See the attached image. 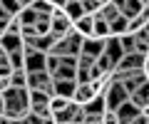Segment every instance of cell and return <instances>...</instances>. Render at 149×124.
Masks as SVG:
<instances>
[{"mask_svg":"<svg viewBox=\"0 0 149 124\" xmlns=\"http://www.w3.org/2000/svg\"><path fill=\"white\" fill-rule=\"evenodd\" d=\"M72 33H74V22L62 12V3H57V10H55V15H52V27H50V35H52L55 40H67Z\"/></svg>","mask_w":149,"mask_h":124,"instance_id":"6da1fadb","label":"cell"},{"mask_svg":"<svg viewBox=\"0 0 149 124\" xmlns=\"http://www.w3.org/2000/svg\"><path fill=\"white\" fill-rule=\"evenodd\" d=\"M104 99H107V109L109 112H117L122 104H127L129 99H132V94H129L127 89H124V85L122 82H117V80H112V85L104 89Z\"/></svg>","mask_w":149,"mask_h":124,"instance_id":"7a4b0ae2","label":"cell"},{"mask_svg":"<svg viewBox=\"0 0 149 124\" xmlns=\"http://www.w3.org/2000/svg\"><path fill=\"white\" fill-rule=\"evenodd\" d=\"M27 89L30 92H45V94L52 97L55 77L50 72H27Z\"/></svg>","mask_w":149,"mask_h":124,"instance_id":"3957f363","label":"cell"},{"mask_svg":"<svg viewBox=\"0 0 149 124\" xmlns=\"http://www.w3.org/2000/svg\"><path fill=\"white\" fill-rule=\"evenodd\" d=\"M144 62H147V55H142V52H129V55H124V57L117 62L114 75H122V72H142V70H144Z\"/></svg>","mask_w":149,"mask_h":124,"instance_id":"277c9868","label":"cell"},{"mask_svg":"<svg viewBox=\"0 0 149 124\" xmlns=\"http://www.w3.org/2000/svg\"><path fill=\"white\" fill-rule=\"evenodd\" d=\"M50 94L45 92H30V114H37L40 119H52L50 112Z\"/></svg>","mask_w":149,"mask_h":124,"instance_id":"5b68a950","label":"cell"},{"mask_svg":"<svg viewBox=\"0 0 149 124\" xmlns=\"http://www.w3.org/2000/svg\"><path fill=\"white\" fill-rule=\"evenodd\" d=\"M100 97V92H97L95 82H90V85H77V92H74V104H80V107H87V104L92 102V99Z\"/></svg>","mask_w":149,"mask_h":124,"instance_id":"8992f818","label":"cell"},{"mask_svg":"<svg viewBox=\"0 0 149 124\" xmlns=\"http://www.w3.org/2000/svg\"><path fill=\"white\" fill-rule=\"evenodd\" d=\"M117 5H119V12H122V15L127 17L129 22H132V20H137V17L142 15V10H144V0H119Z\"/></svg>","mask_w":149,"mask_h":124,"instance_id":"52a82bcc","label":"cell"},{"mask_svg":"<svg viewBox=\"0 0 149 124\" xmlns=\"http://www.w3.org/2000/svg\"><path fill=\"white\" fill-rule=\"evenodd\" d=\"M104 50H107V40L90 37V40H85V45H82V52H80V55H87V57H92V60H100L102 55H104Z\"/></svg>","mask_w":149,"mask_h":124,"instance_id":"ba28073f","label":"cell"},{"mask_svg":"<svg viewBox=\"0 0 149 124\" xmlns=\"http://www.w3.org/2000/svg\"><path fill=\"white\" fill-rule=\"evenodd\" d=\"M139 114H142V109L137 107V104L129 99L127 104H122V107L117 109V117H119V122L122 124H132V122H137L139 119Z\"/></svg>","mask_w":149,"mask_h":124,"instance_id":"9c48e42d","label":"cell"},{"mask_svg":"<svg viewBox=\"0 0 149 124\" xmlns=\"http://www.w3.org/2000/svg\"><path fill=\"white\" fill-rule=\"evenodd\" d=\"M25 72H47V55L35 52L30 57H25Z\"/></svg>","mask_w":149,"mask_h":124,"instance_id":"30bf717a","label":"cell"},{"mask_svg":"<svg viewBox=\"0 0 149 124\" xmlns=\"http://www.w3.org/2000/svg\"><path fill=\"white\" fill-rule=\"evenodd\" d=\"M62 12H65V15H67V17H70V20H72V22L82 20V17L87 15L80 0H67V3H62Z\"/></svg>","mask_w":149,"mask_h":124,"instance_id":"8fae6325","label":"cell"},{"mask_svg":"<svg viewBox=\"0 0 149 124\" xmlns=\"http://www.w3.org/2000/svg\"><path fill=\"white\" fill-rule=\"evenodd\" d=\"M119 15H122V12H119V5H117V3H114V0H104L102 10L97 12L95 17H100V20H104V22H114Z\"/></svg>","mask_w":149,"mask_h":124,"instance_id":"7c38bea8","label":"cell"},{"mask_svg":"<svg viewBox=\"0 0 149 124\" xmlns=\"http://www.w3.org/2000/svg\"><path fill=\"white\" fill-rule=\"evenodd\" d=\"M74 33H80L85 40L95 37V15H85L82 20L74 22Z\"/></svg>","mask_w":149,"mask_h":124,"instance_id":"4fadbf2b","label":"cell"},{"mask_svg":"<svg viewBox=\"0 0 149 124\" xmlns=\"http://www.w3.org/2000/svg\"><path fill=\"white\" fill-rule=\"evenodd\" d=\"M74 92H77V82H60L55 80V89H52V97H65V99H74Z\"/></svg>","mask_w":149,"mask_h":124,"instance_id":"5bb4252c","label":"cell"},{"mask_svg":"<svg viewBox=\"0 0 149 124\" xmlns=\"http://www.w3.org/2000/svg\"><path fill=\"white\" fill-rule=\"evenodd\" d=\"M85 112H87V117H104V112H109V109H107L104 94H100L97 99H92V102L85 107Z\"/></svg>","mask_w":149,"mask_h":124,"instance_id":"9a60e30c","label":"cell"},{"mask_svg":"<svg viewBox=\"0 0 149 124\" xmlns=\"http://www.w3.org/2000/svg\"><path fill=\"white\" fill-rule=\"evenodd\" d=\"M104 55H109L112 62H114V67H117V62L124 57V50H122L119 37H109V40H107V50H104Z\"/></svg>","mask_w":149,"mask_h":124,"instance_id":"2e32d148","label":"cell"},{"mask_svg":"<svg viewBox=\"0 0 149 124\" xmlns=\"http://www.w3.org/2000/svg\"><path fill=\"white\" fill-rule=\"evenodd\" d=\"M109 35L112 37H124V35H129V20L124 15H119L114 22H109Z\"/></svg>","mask_w":149,"mask_h":124,"instance_id":"e0dca14e","label":"cell"},{"mask_svg":"<svg viewBox=\"0 0 149 124\" xmlns=\"http://www.w3.org/2000/svg\"><path fill=\"white\" fill-rule=\"evenodd\" d=\"M0 45H3V47H5V52L10 55V52H15V50H22V37L20 35H10V33H5L3 35V40H0Z\"/></svg>","mask_w":149,"mask_h":124,"instance_id":"ac0fdd59","label":"cell"},{"mask_svg":"<svg viewBox=\"0 0 149 124\" xmlns=\"http://www.w3.org/2000/svg\"><path fill=\"white\" fill-rule=\"evenodd\" d=\"M132 102L137 104L139 109H147V107H149V80H147V82H144V85L132 94Z\"/></svg>","mask_w":149,"mask_h":124,"instance_id":"d6986e66","label":"cell"},{"mask_svg":"<svg viewBox=\"0 0 149 124\" xmlns=\"http://www.w3.org/2000/svg\"><path fill=\"white\" fill-rule=\"evenodd\" d=\"M17 17H20L22 27H30V25H35V22H37V17H40V15H37L35 8H32V0H30V5H27V8H25V10H22Z\"/></svg>","mask_w":149,"mask_h":124,"instance_id":"ffe728a7","label":"cell"},{"mask_svg":"<svg viewBox=\"0 0 149 124\" xmlns=\"http://www.w3.org/2000/svg\"><path fill=\"white\" fill-rule=\"evenodd\" d=\"M8 60H10V65H13V70H15V72L25 70V50H15V52H10V55H8Z\"/></svg>","mask_w":149,"mask_h":124,"instance_id":"44dd1931","label":"cell"},{"mask_svg":"<svg viewBox=\"0 0 149 124\" xmlns=\"http://www.w3.org/2000/svg\"><path fill=\"white\" fill-rule=\"evenodd\" d=\"M95 37L97 40H109V22L100 20V17H95Z\"/></svg>","mask_w":149,"mask_h":124,"instance_id":"7402d4cb","label":"cell"},{"mask_svg":"<svg viewBox=\"0 0 149 124\" xmlns=\"http://www.w3.org/2000/svg\"><path fill=\"white\" fill-rule=\"evenodd\" d=\"M70 104H72V99H65V97H57V94H55V97L50 99V112H52V117L60 114L62 109H67Z\"/></svg>","mask_w":149,"mask_h":124,"instance_id":"603a6c76","label":"cell"},{"mask_svg":"<svg viewBox=\"0 0 149 124\" xmlns=\"http://www.w3.org/2000/svg\"><path fill=\"white\" fill-rule=\"evenodd\" d=\"M50 27H52V17H45V15H40V17H37L35 30H37V35H40V37L50 35Z\"/></svg>","mask_w":149,"mask_h":124,"instance_id":"cb8c5ba5","label":"cell"},{"mask_svg":"<svg viewBox=\"0 0 149 124\" xmlns=\"http://www.w3.org/2000/svg\"><path fill=\"white\" fill-rule=\"evenodd\" d=\"M10 85L15 87V89H27V72L20 70V72H13L10 77Z\"/></svg>","mask_w":149,"mask_h":124,"instance_id":"d4e9b609","label":"cell"},{"mask_svg":"<svg viewBox=\"0 0 149 124\" xmlns=\"http://www.w3.org/2000/svg\"><path fill=\"white\" fill-rule=\"evenodd\" d=\"M104 5V0H82V8H85L87 15H97Z\"/></svg>","mask_w":149,"mask_h":124,"instance_id":"484cf974","label":"cell"},{"mask_svg":"<svg viewBox=\"0 0 149 124\" xmlns=\"http://www.w3.org/2000/svg\"><path fill=\"white\" fill-rule=\"evenodd\" d=\"M119 42H122L124 55H129V52H137V40H134V35H124V37H119Z\"/></svg>","mask_w":149,"mask_h":124,"instance_id":"4316f807","label":"cell"},{"mask_svg":"<svg viewBox=\"0 0 149 124\" xmlns=\"http://www.w3.org/2000/svg\"><path fill=\"white\" fill-rule=\"evenodd\" d=\"M60 67V57H55V55H47V72L50 75H55Z\"/></svg>","mask_w":149,"mask_h":124,"instance_id":"83f0119b","label":"cell"},{"mask_svg":"<svg viewBox=\"0 0 149 124\" xmlns=\"http://www.w3.org/2000/svg\"><path fill=\"white\" fill-rule=\"evenodd\" d=\"M102 124H122L117 117V112H104V117H102Z\"/></svg>","mask_w":149,"mask_h":124,"instance_id":"f1b7e54d","label":"cell"},{"mask_svg":"<svg viewBox=\"0 0 149 124\" xmlns=\"http://www.w3.org/2000/svg\"><path fill=\"white\" fill-rule=\"evenodd\" d=\"M85 124H102V117H87Z\"/></svg>","mask_w":149,"mask_h":124,"instance_id":"f546056e","label":"cell"},{"mask_svg":"<svg viewBox=\"0 0 149 124\" xmlns=\"http://www.w3.org/2000/svg\"><path fill=\"white\" fill-rule=\"evenodd\" d=\"M0 117H5V97L0 94Z\"/></svg>","mask_w":149,"mask_h":124,"instance_id":"4dcf8cb0","label":"cell"},{"mask_svg":"<svg viewBox=\"0 0 149 124\" xmlns=\"http://www.w3.org/2000/svg\"><path fill=\"white\" fill-rule=\"evenodd\" d=\"M3 57H8V52H5V47L0 45V60H3Z\"/></svg>","mask_w":149,"mask_h":124,"instance_id":"1f68e13d","label":"cell"},{"mask_svg":"<svg viewBox=\"0 0 149 124\" xmlns=\"http://www.w3.org/2000/svg\"><path fill=\"white\" fill-rule=\"evenodd\" d=\"M0 124H3V117H0Z\"/></svg>","mask_w":149,"mask_h":124,"instance_id":"d6a6232c","label":"cell"},{"mask_svg":"<svg viewBox=\"0 0 149 124\" xmlns=\"http://www.w3.org/2000/svg\"><path fill=\"white\" fill-rule=\"evenodd\" d=\"M22 124H30V122H22Z\"/></svg>","mask_w":149,"mask_h":124,"instance_id":"836d02e7","label":"cell"},{"mask_svg":"<svg viewBox=\"0 0 149 124\" xmlns=\"http://www.w3.org/2000/svg\"><path fill=\"white\" fill-rule=\"evenodd\" d=\"M147 80H149V72H147Z\"/></svg>","mask_w":149,"mask_h":124,"instance_id":"e575fe53","label":"cell"}]
</instances>
